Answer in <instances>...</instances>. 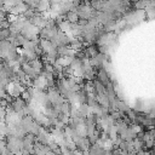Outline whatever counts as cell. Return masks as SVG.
<instances>
[{
  "mask_svg": "<svg viewBox=\"0 0 155 155\" xmlns=\"http://www.w3.org/2000/svg\"><path fill=\"white\" fill-rule=\"evenodd\" d=\"M136 137H137V133H134L130 126H128L122 133L119 134V138H120L122 142H132L133 139H136Z\"/></svg>",
  "mask_w": 155,
  "mask_h": 155,
  "instance_id": "1",
  "label": "cell"
},
{
  "mask_svg": "<svg viewBox=\"0 0 155 155\" xmlns=\"http://www.w3.org/2000/svg\"><path fill=\"white\" fill-rule=\"evenodd\" d=\"M29 64L38 75H41V73L44 71V61H41L40 58H36V59L29 62Z\"/></svg>",
  "mask_w": 155,
  "mask_h": 155,
  "instance_id": "2",
  "label": "cell"
},
{
  "mask_svg": "<svg viewBox=\"0 0 155 155\" xmlns=\"http://www.w3.org/2000/svg\"><path fill=\"white\" fill-rule=\"evenodd\" d=\"M84 52H85L86 57L90 59V58H93L98 54V47L96 45H88L86 48H84Z\"/></svg>",
  "mask_w": 155,
  "mask_h": 155,
  "instance_id": "3",
  "label": "cell"
},
{
  "mask_svg": "<svg viewBox=\"0 0 155 155\" xmlns=\"http://www.w3.org/2000/svg\"><path fill=\"white\" fill-rule=\"evenodd\" d=\"M64 19H65L68 23L74 24V23H78L79 17H78V13H76L75 11H69V12H67V13L64 15Z\"/></svg>",
  "mask_w": 155,
  "mask_h": 155,
  "instance_id": "4",
  "label": "cell"
},
{
  "mask_svg": "<svg viewBox=\"0 0 155 155\" xmlns=\"http://www.w3.org/2000/svg\"><path fill=\"white\" fill-rule=\"evenodd\" d=\"M130 109H131V108L126 104V102L117 99V102H116V111H119V113H121V114H126Z\"/></svg>",
  "mask_w": 155,
  "mask_h": 155,
  "instance_id": "5",
  "label": "cell"
},
{
  "mask_svg": "<svg viewBox=\"0 0 155 155\" xmlns=\"http://www.w3.org/2000/svg\"><path fill=\"white\" fill-rule=\"evenodd\" d=\"M149 2H150V1H145V0L138 1V2H131V6H133V7L137 8V10H145V8L149 6Z\"/></svg>",
  "mask_w": 155,
  "mask_h": 155,
  "instance_id": "6",
  "label": "cell"
},
{
  "mask_svg": "<svg viewBox=\"0 0 155 155\" xmlns=\"http://www.w3.org/2000/svg\"><path fill=\"white\" fill-rule=\"evenodd\" d=\"M5 149H6V140H5V138H2V139H0V153L4 151Z\"/></svg>",
  "mask_w": 155,
  "mask_h": 155,
  "instance_id": "7",
  "label": "cell"
}]
</instances>
